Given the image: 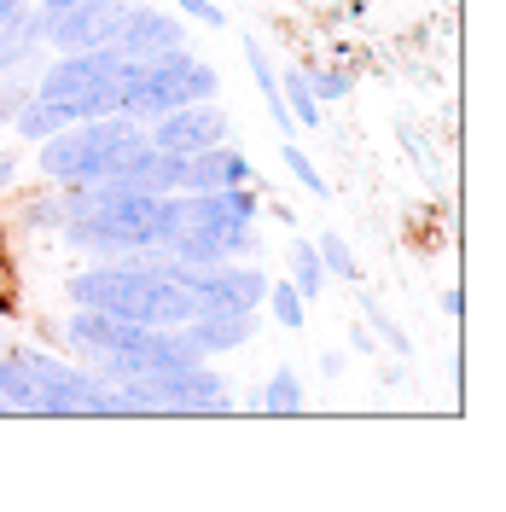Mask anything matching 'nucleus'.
Returning <instances> with one entry per match:
<instances>
[{
	"label": "nucleus",
	"instance_id": "9d476101",
	"mask_svg": "<svg viewBox=\"0 0 506 512\" xmlns=\"http://www.w3.org/2000/svg\"><path fill=\"white\" fill-rule=\"evenodd\" d=\"M105 47H117L128 64L158 59V53H169V47H187V24H181L175 12H163V6H140V0H134Z\"/></svg>",
	"mask_w": 506,
	"mask_h": 512
},
{
	"label": "nucleus",
	"instance_id": "9b49d317",
	"mask_svg": "<svg viewBox=\"0 0 506 512\" xmlns=\"http://www.w3.org/2000/svg\"><path fill=\"white\" fill-rule=\"evenodd\" d=\"M245 181H256V169L233 140L181 158V192H222V187H245Z\"/></svg>",
	"mask_w": 506,
	"mask_h": 512
},
{
	"label": "nucleus",
	"instance_id": "f8f14e48",
	"mask_svg": "<svg viewBox=\"0 0 506 512\" xmlns=\"http://www.w3.org/2000/svg\"><path fill=\"white\" fill-rule=\"evenodd\" d=\"M251 332H256L251 315H222V309H198L192 320H181V338L192 344V355H198V361L239 350V344H245Z\"/></svg>",
	"mask_w": 506,
	"mask_h": 512
},
{
	"label": "nucleus",
	"instance_id": "f3484780",
	"mask_svg": "<svg viewBox=\"0 0 506 512\" xmlns=\"http://www.w3.org/2000/svg\"><path fill=\"white\" fill-rule=\"evenodd\" d=\"M280 99H285V111H291L297 128H320V99H315V88H309V70L291 64L280 76Z\"/></svg>",
	"mask_w": 506,
	"mask_h": 512
},
{
	"label": "nucleus",
	"instance_id": "ddd939ff",
	"mask_svg": "<svg viewBox=\"0 0 506 512\" xmlns=\"http://www.w3.org/2000/svg\"><path fill=\"white\" fill-rule=\"evenodd\" d=\"M111 181H123V187H140V192H158V198H163V192H181V158L146 140V146H134V152H128L123 169H117Z\"/></svg>",
	"mask_w": 506,
	"mask_h": 512
},
{
	"label": "nucleus",
	"instance_id": "20e7f679",
	"mask_svg": "<svg viewBox=\"0 0 506 512\" xmlns=\"http://www.w3.org/2000/svg\"><path fill=\"white\" fill-rule=\"evenodd\" d=\"M123 70L128 59L117 47H88V53H47L35 70V99L70 105L76 123L82 117H111L123 99Z\"/></svg>",
	"mask_w": 506,
	"mask_h": 512
},
{
	"label": "nucleus",
	"instance_id": "0eeeda50",
	"mask_svg": "<svg viewBox=\"0 0 506 512\" xmlns=\"http://www.w3.org/2000/svg\"><path fill=\"white\" fill-rule=\"evenodd\" d=\"M227 134H233V123H227V111L216 99H187V105L163 111L158 123H146V140L163 146V152H175V158H192L204 146H222Z\"/></svg>",
	"mask_w": 506,
	"mask_h": 512
},
{
	"label": "nucleus",
	"instance_id": "f257e3e1",
	"mask_svg": "<svg viewBox=\"0 0 506 512\" xmlns=\"http://www.w3.org/2000/svg\"><path fill=\"white\" fill-rule=\"evenodd\" d=\"M64 291L82 309H105V315L140 320V326H181V320H192V291L175 274L140 268V262H123V256L76 274Z\"/></svg>",
	"mask_w": 506,
	"mask_h": 512
},
{
	"label": "nucleus",
	"instance_id": "b1692460",
	"mask_svg": "<svg viewBox=\"0 0 506 512\" xmlns=\"http://www.w3.org/2000/svg\"><path fill=\"white\" fill-rule=\"evenodd\" d=\"M309 88H315V99L326 105V99H344L349 88H355V76H349L344 64H332V70H309Z\"/></svg>",
	"mask_w": 506,
	"mask_h": 512
},
{
	"label": "nucleus",
	"instance_id": "4468645a",
	"mask_svg": "<svg viewBox=\"0 0 506 512\" xmlns=\"http://www.w3.org/2000/svg\"><path fill=\"white\" fill-rule=\"evenodd\" d=\"M41 35H47V18H41L35 6H24L18 18H6V24H0V76L18 70L24 59H41V53H47Z\"/></svg>",
	"mask_w": 506,
	"mask_h": 512
},
{
	"label": "nucleus",
	"instance_id": "c756f323",
	"mask_svg": "<svg viewBox=\"0 0 506 512\" xmlns=\"http://www.w3.org/2000/svg\"><path fill=\"white\" fill-rule=\"evenodd\" d=\"M64 6H76V0H35V12H41V18H53V12H64Z\"/></svg>",
	"mask_w": 506,
	"mask_h": 512
},
{
	"label": "nucleus",
	"instance_id": "bb28decb",
	"mask_svg": "<svg viewBox=\"0 0 506 512\" xmlns=\"http://www.w3.org/2000/svg\"><path fill=\"white\" fill-rule=\"evenodd\" d=\"M18 169H24V158H18V146H12V152H0V192H6L12 181H18Z\"/></svg>",
	"mask_w": 506,
	"mask_h": 512
},
{
	"label": "nucleus",
	"instance_id": "dca6fc26",
	"mask_svg": "<svg viewBox=\"0 0 506 512\" xmlns=\"http://www.w3.org/2000/svg\"><path fill=\"white\" fill-rule=\"evenodd\" d=\"M70 123H76V111H70V105H47V99H30V105L12 117V128H18L24 146H41L47 134H59V128H70Z\"/></svg>",
	"mask_w": 506,
	"mask_h": 512
},
{
	"label": "nucleus",
	"instance_id": "2eb2a0df",
	"mask_svg": "<svg viewBox=\"0 0 506 512\" xmlns=\"http://www.w3.org/2000/svg\"><path fill=\"white\" fill-rule=\"evenodd\" d=\"M0 408L6 414H35V373L24 344L18 350H0Z\"/></svg>",
	"mask_w": 506,
	"mask_h": 512
},
{
	"label": "nucleus",
	"instance_id": "423d86ee",
	"mask_svg": "<svg viewBox=\"0 0 506 512\" xmlns=\"http://www.w3.org/2000/svg\"><path fill=\"white\" fill-rule=\"evenodd\" d=\"M30 373H35V414L47 419H88L94 408V390H99V373L94 367H76L64 355H47V350H30Z\"/></svg>",
	"mask_w": 506,
	"mask_h": 512
},
{
	"label": "nucleus",
	"instance_id": "cd10ccee",
	"mask_svg": "<svg viewBox=\"0 0 506 512\" xmlns=\"http://www.w3.org/2000/svg\"><path fill=\"white\" fill-rule=\"evenodd\" d=\"M349 350H361V355H373V350H379L373 326H349Z\"/></svg>",
	"mask_w": 506,
	"mask_h": 512
},
{
	"label": "nucleus",
	"instance_id": "1a4fd4ad",
	"mask_svg": "<svg viewBox=\"0 0 506 512\" xmlns=\"http://www.w3.org/2000/svg\"><path fill=\"white\" fill-rule=\"evenodd\" d=\"M140 338H146V326L140 320H123V315H105V309H70L64 320V344L82 355V361H117V355H134L140 350Z\"/></svg>",
	"mask_w": 506,
	"mask_h": 512
},
{
	"label": "nucleus",
	"instance_id": "a878e982",
	"mask_svg": "<svg viewBox=\"0 0 506 512\" xmlns=\"http://www.w3.org/2000/svg\"><path fill=\"white\" fill-rule=\"evenodd\" d=\"M402 134H408V152H413V163L425 169V181H431V187H443V169H437V158L425 152V140H419V128H402Z\"/></svg>",
	"mask_w": 506,
	"mask_h": 512
},
{
	"label": "nucleus",
	"instance_id": "7c9ffc66",
	"mask_svg": "<svg viewBox=\"0 0 506 512\" xmlns=\"http://www.w3.org/2000/svg\"><path fill=\"white\" fill-rule=\"evenodd\" d=\"M0 414H6V408H0Z\"/></svg>",
	"mask_w": 506,
	"mask_h": 512
},
{
	"label": "nucleus",
	"instance_id": "6ab92c4d",
	"mask_svg": "<svg viewBox=\"0 0 506 512\" xmlns=\"http://www.w3.org/2000/svg\"><path fill=\"white\" fill-rule=\"evenodd\" d=\"M355 303H361V315H367V326H373V338H379V344H390V350L408 361L413 344H408V332H402V326L390 320V309H384V303H379V297H373L367 286H355Z\"/></svg>",
	"mask_w": 506,
	"mask_h": 512
},
{
	"label": "nucleus",
	"instance_id": "f03ea898",
	"mask_svg": "<svg viewBox=\"0 0 506 512\" xmlns=\"http://www.w3.org/2000/svg\"><path fill=\"white\" fill-rule=\"evenodd\" d=\"M134 146H146V123H134L123 111L82 117V123L59 128L35 146V169L59 187H88V181H111Z\"/></svg>",
	"mask_w": 506,
	"mask_h": 512
},
{
	"label": "nucleus",
	"instance_id": "393cba45",
	"mask_svg": "<svg viewBox=\"0 0 506 512\" xmlns=\"http://www.w3.org/2000/svg\"><path fill=\"white\" fill-rule=\"evenodd\" d=\"M175 6H181V18L204 24V30H227V12L216 6V0H175Z\"/></svg>",
	"mask_w": 506,
	"mask_h": 512
},
{
	"label": "nucleus",
	"instance_id": "7ed1b4c3",
	"mask_svg": "<svg viewBox=\"0 0 506 512\" xmlns=\"http://www.w3.org/2000/svg\"><path fill=\"white\" fill-rule=\"evenodd\" d=\"M222 94V76H216V64H204L198 53L187 47H169L158 59H140L123 70V99H117V111L134 117V123H158L163 111H175V105H187V99H216Z\"/></svg>",
	"mask_w": 506,
	"mask_h": 512
},
{
	"label": "nucleus",
	"instance_id": "412c9836",
	"mask_svg": "<svg viewBox=\"0 0 506 512\" xmlns=\"http://www.w3.org/2000/svg\"><path fill=\"white\" fill-rule=\"evenodd\" d=\"M268 309H274V320H280L285 332H303V320H309V303L297 297V286L291 280H268V297H262Z\"/></svg>",
	"mask_w": 506,
	"mask_h": 512
},
{
	"label": "nucleus",
	"instance_id": "6e6552de",
	"mask_svg": "<svg viewBox=\"0 0 506 512\" xmlns=\"http://www.w3.org/2000/svg\"><path fill=\"white\" fill-rule=\"evenodd\" d=\"M134 0H76V6H64L47 18V53H88V47H105L111 30L123 24V12Z\"/></svg>",
	"mask_w": 506,
	"mask_h": 512
},
{
	"label": "nucleus",
	"instance_id": "a211bd4d",
	"mask_svg": "<svg viewBox=\"0 0 506 512\" xmlns=\"http://www.w3.org/2000/svg\"><path fill=\"white\" fill-rule=\"evenodd\" d=\"M291 286H297L303 303H315L320 291H326V262H320L315 239H297V245H291Z\"/></svg>",
	"mask_w": 506,
	"mask_h": 512
},
{
	"label": "nucleus",
	"instance_id": "4be33fe9",
	"mask_svg": "<svg viewBox=\"0 0 506 512\" xmlns=\"http://www.w3.org/2000/svg\"><path fill=\"white\" fill-rule=\"evenodd\" d=\"M315 251H320V262H326V274H338L344 286H361V262H355V251L344 245V233H320Z\"/></svg>",
	"mask_w": 506,
	"mask_h": 512
},
{
	"label": "nucleus",
	"instance_id": "c85d7f7f",
	"mask_svg": "<svg viewBox=\"0 0 506 512\" xmlns=\"http://www.w3.org/2000/svg\"><path fill=\"white\" fill-rule=\"evenodd\" d=\"M24 6H35V0H0V24H6V18H18Z\"/></svg>",
	"mask_w": 506,
	"mask_h": 512
},
{
	"label": "nucleus",
	"instance_id": "5701e85b",
	"mask_svg": "<svg viewBox=\"0 0 506 512\" xmlns=\"http://www.w3.org/2000/svg\"><path fill=\"white\" fill-rule=\"evenodd\" d=\"M280 158H285V169L303 181V192H315V198H332V187H326V175H320L315 163H309V152L297 146V134H291V146H280Z\"/></svg>",
	"mask_w": 506,
	"mask_h": 512
},
{
	"label": "nucleus",
	"instance_id": "aec40b11",
	"mask_svg": "<svg viewBox=\"0 0 506 512\" xmlns=\"http://www.w3.org/2000/svg\"><path fill=\"white\" fill-rule=\"evenodd\" d=\"M303 402H309V390L297 379V367H280L274 379L262 384V408L268 414H303Z\"/></svg>",
	"mask_w": 506,
	"mask_h": 512
},
{
	"label": "nucleus",
	"instance_id": "39448f33",
	"mask_svg": "<svg viewBox=\"0 0 506 512\" xmlns=\"http://www.w3.org/2000/svg\"><path fill=\"white\" fill-rule=\"evenodd\" d=\"M192 291V315L198 309H222V315H256V303L268 297V274L251 268L245 256H227L216 268H181L175 274Z\"/></svg>",
	"mask_w": 506,
	"mask_h": 512
}]
</instances>
